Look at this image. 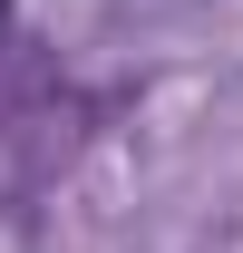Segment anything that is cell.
I'll return each instance as SVG.
<instances>
[]
</instances>
